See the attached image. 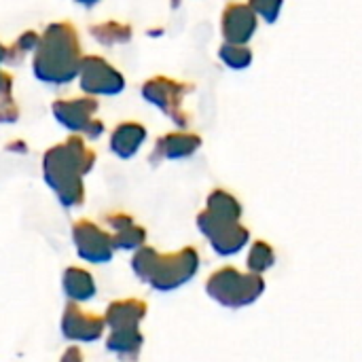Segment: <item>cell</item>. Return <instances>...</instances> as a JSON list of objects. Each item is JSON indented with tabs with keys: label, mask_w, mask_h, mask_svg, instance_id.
Returning <instances> with one entry per match:
<instances>
[{
	"label": "cell",
	"mask_w": 362,
	"mask_h": 362,
	"mask_svg": "<svg viewBox=\"0 0 362 362\" xmlns=\"http://www.w3.org/2000/svg\"><path fill=\"white\" fill-rule=\"evenodd\" d=\"M19 117V108L13 102L11 95H2L0 98V123H13Z\"/></svg>",
	"instance_id": "cell-12"
},
{
	"label": "cell",
	"mask_w": 362,
	"mask_h": 362,
	"mask_svg": "<svg viewBox=\"0 0 362 362\" xmlns=\"http://www.w3.org/2000/svg\"><path fill=\"white\" fill-rule=\"evenodd\" d=\"M191 91H193V85L174 81L170 76H153L140 89L142 98L148 104L157 106L161 112H165L178 125L187 123V119H185L187 112L182 110V102H185L187 93H191Z\"/></svg>",
	"instance_id": "cell-2"
},
{
	"label": "cell",
	"mask_w": 362,
	"mask_h": 362,
	"mask_svg": "<svg viewBox=\"0 0 362 362\" xmlns=\"http://www.w3.org/2000/svg\"><path fill=\"white\" fill-rule=\"evenodd\" d=\"M11 91H13V76L0 68V98L11 95Z\"/></svg>",
	"instance_id": "cell-13"
},
{
	"label": "cell",
	"mask_w": 362,
	"mask_h": 362,
	"mask_svg": "<svg viewBox=\"0 0 362 362\" xmlns=\"http://www.w3.org/2000/svg\"><path fill=\"white\" fill-rule=\"evenodd\" d=\"M218 57L231 70H246L252 64V51L248 49V45L223 42L221 49H218Z\"/></svg>",
	"instance_id": "cell-9"
},
{
	"label": "cell",
	"mask_w": 362,
	"mask_h": 362,
	"mask_svg": "<svg viewBox=\"0 0 362 362\" xmlns=\"http://www.w3.org/2000/svg\"><path fill=\"white\" fill-rule=\"evenodd\" d=\"M199 146V138L195 134H185V132H178V134H170L165 138H161L157 142V151L170 159H180V157H187L191 153H195V148Z\"/></svg>",
	"instance_id": "cell-8"
},
{
	"label": "cell",
	"mask_w": 362,
	"mask_h": 362,
	"mask_svg": "<svg viewBox=\"0 0 362 362\" xmlns=\"http://www.w3.org/2000/svg\"><path fill=\"white\" fill-rule=\"evenodd\" d=\"M257 15L244 2H231L225 6L221 17V32L229 45H248L257 32Z\"/></svg>",
	"instance_id": "cell-5"
},
{
	"label": "cell",
	"mask_w": 362,
	"mask_h": 362,
	"mask_svg": "<svg viewBox=\"0 0 362 362\" xmlns=\"http://www.w3.org/2000/svg\"><path fill=\"white\" fill-rule=\"evenodd\" d=\"M53 117L57 123H62L66 129L78 134H87L89 138H98L104 132L102 121L95 119L98 100L91 95L85 98H70V100H57L53 106Z\"/></svg>",
	"instance_id": "cell-4"
},
{
	"label": "cell",
	"mask_w": 362,
	"mask_h": 362,
	"mask_svg": "<svg viewBox=\"0 0 362 362\" xmlns=\"http://www.w3.org/2000/svg\"><path fill=\"white\" fill-rule=\"evenodd\" d=\"M146 138V129L140 123H121L110 138V146L119 157H132Z\"/></svg>",
	"instance_id": "cell-6"
},
{
	"label": "cell",
	"mask_w": 362,
	"mask_h": 362,
	"mask_svg": "<svg viewBox=\"0 0 362 362\" xmlns=\"http://www.w3.org/2000/svg\"><path fill=\"white\" fill-rule=\"evenodd\" d=\"M38 40H40V34H38V32L25 30V32L13 42V47L8 49V62H6V64H17V62H21L28 53H34L36 47H38Z\"/></svg>",
	"instance_id": "cell-10"
},
{
	"label": "cell",
	"mask_w": 362,
	"mask_h": 362,
	"mask_svg": "<svg viewBox=\"0 0 362 362\" xmlns=\"http://www.w3.org/2000/svg\"><path fill=\"white\" fill-rule=\"evenodd\" d=\"M76 4H81V6H85V8H91V6H95L100 0H74Z\"/></svg>",
	"instance_id": "cell-15"
},
{
	"label": "cell",
	"mask_w": 362,
	"mask_h": 362,
	"mask_svg": "<svg viewBox=\"0 0 362 362\" xmlns=\"http://www.w3.org/2000/svg\"><path fill=\"white\" fill-rule=\"evenodd\" d=\"M282 4H284V0H250L248 2L250 11L257 15V19L261 17L265 23H276L278 21Z\"/></svg>",
	"instance_id": "cell-11"
},
{
	"label": "cell",
	"mask_w": 362,
	"mask_h": 362,
	"mask_svg": "<svg viewBox=\"0 0 362 362\" xmlns=\"http://www.w3.org/2000/svg\"><path fill=\"white\" fill-rule=\"evenodd\" d=\"M76 78L81 89L91 98L117 95L125 89V76L100 55H83Z\"/></svg>",
	"instance_id": "cell-3"
},
{
	"label": "cell",
	"mask_w": 362,
	"mask_h": 362,
	"mask_svg": "<svg viewBox=\"0 0 362 362\" xmlns=\"http://www.w3.org/2000/svg\"><path fill=\"white\" fill-rule=\"evenodd\" d=\"M89 34L104 47L125 45L132 40V25L121 21H100L89 25Z\"/></svg>",
	"instance_id": "cell-7"
},
{
	"label": "cell",
	"mask_w": 362,
	"mask_h": 362,
	"mask_svg": "<svg viewBox=\"0 0 362 362\" xmlns=\"http://www.w3.org/2000/svg\"><path fill=\"white\" fill-rule=\"evenodd\" d=\"M6 62H8V49L0 42V66L6 64Z\"/></svg>",
	"instance_id": "cell-14"
},
{
	"label": "cell",
	"mask_w": 362,
	"mask_h": 362,
	"mask_svg": "<svg viewBox=\"0 0 362 362\" xmlns=\"http://www.w3.org/2000/svg\"><path fill=\"white\" fill-rule=\"evenodd\" d=\"M32 72L40 83L68 85L76 78L83 59L78 32L70 21H53L40 34L32 53Z\"/></svg>",
	"instance_id": "cell-1"
}]
</instances>
